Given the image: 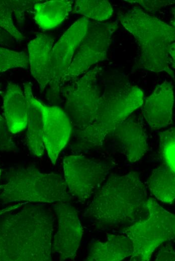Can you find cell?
<instances>
[{
  "label": "cell",
  "mask_w": 175,
  "mask_h": 261,
  "mask_svg": "<svg viewBox=\"0 0 175 261\" xmlns=\"http://www.w3.org/2000/svg\"><path fill=\"white\" fill-rule=\"evenodd\" d=\"M14 13L18 23L22 22L24 19V12L26 9L33 6L34 1H8Z\"/></svg>",
  "instance_id": "obj_26"
},
{
  "label": "cell",
  "mask_w": 175,
  "mask_h": 261,
  "mask_svg": "<svg viewBox=\"0 0 175 261\" xmlns=\"http://www.w3.org/2000/svg\"><path fill=\"white\" fill-rule=\"evenodd\" d=\"M43 118L44 145L52 163L55 164L70 139L72 124L65 112L56 106L43 104Z\"/></svg>",
  "instance_id": "obj_12"
},
{
  "label": "cell",
  "mask_w": 175,
  "mask_h": 261,
  "mask_svg": "<svg viewBox=\"0 0 175 261\" xmlns=\"http://www.w3.org/2000/svg\"><path fill=\"white\" fill-rule=\"evenodd\" d=\"M130 3H137L146 10L153 13L156 11L159 8L174 3V1H126Z\"/></svg>",
  "instance_id": "obj_27"
},
{
  "label": "cell",
  "mask_w": 175,
  "mask_h": 261,
  "mask_svg": "<svg viewBox=\"0 0 175 261\" xmlns=\"http://www.w3.org/2000/svg\"><path fill=\"white\" fill-rule=\"evenodd\" d=\"M5 119L0 115V151H15L17 146L8 133Z\"/></svg>",
  "instance_id": "obj_25"
},
{
  "label": "cell",
  "mask_w": 175,
  "mask_h": 261,
  "mask_svg": "<svg viewBox=\"0 0 175 261\" xmlns=\"http://www.w3.org/2000/svg\"><path fill=\"white\" fill-rule=\"evenodd\" d=\"M132 240L126 235L110 234L105 241H96L91 245L85 260L118 261L131 256Z\"/></svg>",
  "instance_id": "obj_18"
},
{
  "label": "cell",
  "mask_w": 175,
  "mask_h": 261,
  "mask_svg": "<svg viewBox=\"0 0 175 261\" xmlns=\"http://www.w3.org/2000/svg\"><path fill=\"white\" fill-rule=\"evenodd\" d=\"M174 251L172 247L166 246L160 249L156 260H174Z\"/></svg>",
  "instance_id": "obj_28"
},
{
  "label": "cell",
  "mask_w": 175,
  "mask_h": 261,
  "mask_svg": "<svg viewBox=\"0 0 175 261\" xmlns=\"http://www.w3.org/2000/svg\"><path fill=\"white\" fill-rule=\"evenodd\" d=\"M74 10L75 13L98 21L109 19L113 13L110 3L105 0H77Z\"/></svg>",
  "instance_id": "obj_21"
},
{
  "label": "cell",
  "mask_w": 175,
  "mask_h": 261,
  "mask_svg": "<svg viewBox=\"0 0 175 261\" xmlns=\"http://www.w3.org/2000/svg\"><path fill=\"white\" fill-rule=\"evenodd\" d=\"M58 220V230L52 243V253L60 260L75 258L79 246L83 229L77 211L69 203L60 202L53 205Z\"/></svg>",
  "instance_id": "obj_11"
},
{
  "label": "cell",
  "mask_w": 175,
  "mask_h": 261,
  "mask_svg": "<svg viewBox=\"0 0 175 261\" xmlns=\"http://www.w3.org/2000/svg\"><path fill=\"white\" fill-rule=\"evenodd\" d=\"M72 2L57 0L35 3L34 7L36 23L44 30L57 27L71 12Z\"/></svg>",
  "instance_id": "obj_19"
},
{
  "label": "cell",
  "mask_w": 175,
  "mask_h": 261,
  "mask_svg": "<svg viewBox=\"0 0 175 261\" xmlns=\"http://www.w3.org/2000/svg\"><path fill=\"white\" fill-rule=\"evenodd\" d=\"M121 143L128 161L132 163L140 160L146 154L148 145L141 124L133 119H126L113 132Z\"/></svg>",
  "instance_id": "obj_15"
},
{
  "label": "cell",
  "mask_w": 175,
  "mask_h": 261,
  "mask_svg": "<svg viewBox=\"0 0 175 261\" xmlns=\"http://www.w3.org/2000/svg\"><path fill=\"white\" fill-rule=\"evenodd\" d=\"M146 207L147 218L136 222L123 231L133 243L131 260H149L158 246L174 237V215L152 198L147 199Z\"/></svg>",
  "instance_id": "obj_7"
},
{
  "label": "cell",
  "mask_w": 175,
  "mask_h": 261,
  "mask_svg": "<svg viewBox=\"0 0 175 261\" xmlns=\"http://www.w3.org/2000/svg\"><path fill=\"white\" fill-rule=\"evenodd\" d=\"M54 39L45 34H38L28 45L29 62L33 77L43 92L52 78L51 54Z\"/></svg>",
  "instance_id": "obj_14"
},
{
  "label": "cell",
  "mask_w": 175,
  "mask_h": 261,
  "mask_svg": "<svg viewBox=\"0 0 175 261\" xmlns=\"http://www.w3.org/2000/svg\"><path fill=\"white\" fill-rule=\"evenodd\" d=\"M63 164L69 192L82 202L89 198L105 180L112 167L105 161L82 155L65 156Z\"/></svg>",
  "instance_id": "obj_8"
},
{
  "label": "cell",
  "mask_w": 175,
  "mask_h": 261,
  "mask_svg": "<svg viewBox=\"0 0 175 261\" xmlns=\"http://www.w3.org/2000/svg\"><path fill=\"white\" fill-rule=\"evenodd\" d=\"M22 205H23V203H19V204L15 205L13 206H9L8 207L5 208L2 210H0V216L2 215H3L8 212L13 211V210H15L16 209H17V208L20 207Z\"/></svg>",
  "instance_id": "obj_29"
},
{
  "label": "cell",
  "mask_w": 175,
  "mask_h": 261,
  "mask_svg": "<svg viewBox=\"0 0 175 261\" xmlns=\"http://www.w3.org/2000/svg\"><path fill=\"white\" fill-rule=\"evenodd\" d=\"M118 27L116 22L91 21L87 33L76 50L65 75L64 85L85 73L94 64L106 59L112 36Z\"/></svg>",
  "instance_id": "obj_9"
},
{
  "label": "cell",
  "mask_w": 175,
  "mask_h": 261,
  "mask_svg": "<svg viewBox=\"0 0 175 261\" xmlns=\"http://www.w3.org/2000/svg\"><path fill=\"white\" fill-rule=\"evenodd\" d=\"M29 66L28 56L24 51H15L0 47V73L16 68L27 69Z\"/></svg>",
  "instance_id": "obj_22"
},
{
  "label": "cell",
  "mask_w": 175,
  "mask_h": 261,
  "mask_svg": "<svg viewBox=\"0 0 175 261\" xmlns=\"http://www.w3.org/2000/svg\"><path fill=\"white\" fill-rule=\"evenodd\" d=\"M174 133V128L171 127L159 133V150L161 156L164 163L173 171H175Z\"/></svg>",
  "instance_id": "obj_23"
},
{
  "label": "cell",
  "mask_w": 175,
  "mask_h": 261,
  "mask_svg": "<svg viewBox=\"0 0 175 261\" xmlns=\"http://www.w3.org/2000/svg\"><path fill=\"white\" fill-rule=\"evenodd\" d=\"M90 22L84 17L78 19L53 46L52 78L47 93L51 98L58 99L59 97L65 75L76 50L87 33Z\"/></svg>",
  "instance_id": "obj_10"
},
{
  "label": "cell",
  "mask_w": 175,
  "mask_h": 261,
  "mask_svg": "<svg viewBox=\"0 0 175 261\" xmlns=\"http://www.w3.org/2000/svg\"><path fill=\"white\" fill-rule=\"evenodd\" d=\"M125 29L137 41L140 50L136 66L153 72L165 71L174 77V27L134 7L119 14Z\"/></svg>",
  "instance_id": "obj_3"
},
{
  "label": "cell",
  "mask_w": 175,
  "mask_h": 261,
  "mask_svg": "<svg viewBox=\"0 0 175 261\" xmlns=\"http://www.w3.org/2000/svg\"><path fill=\"white\" fill-rule=\"evenodd\" d=\"M2 83L0 82V92L2 90Z\"/></svg>",
  "instance_id": "obj_30"
},
{
  "label": "cell",
  "mask_w": 175,
  "mask_h": 261,
  "mask_svg": "<svg viewBox=\"0 0 175 261\" xmlns=\"http://www.w3.org/2000/svg\"><path fill=\"white\" fill-rule=\"evenodd\" d=\"M24 95L28 105L27 143L30 152L37 157L43 155L45 147L43 140V104L33 95L31 84H24Z\"/></svg>",
  "instance_id": "obj_17"
},
{
  "label": "cell",
  "mask_w": 175,
  "mask_h": 261,
  "mask_svg": "<svg viewBox=\"0 0 175 261\" xmlns=\"http://www.w3.org/2000/svg\"><path fill=\"white\" fill-rule=\"evenodd\" d=\"M143 102V92L137 86L118 83L106 87L94 124L79 141L71 145L72 151L84 153L102 146L106 137Z\"/></svg>",
  "instance_id": "obj_4"
},
{
  "label": "cell",
  "mask_w": 175,
  "mask_h": 261,
  "mask_svg": "<svg viewBox=\"0 0 175 261\" xmlns=\"http://www.w3.org/2000/svg\"><path fill=\"white\" fill-rule=\"evenodd\" d=\"M102 70L96 67L80 77L70 81L61 88L65 113L73 129L71 144L79 141L92 127L97 117L103 94L99 84Z\"/></svg>",
  "instance_id": "obj_6"
},
{
  "label": "cell",
  "mask_w": 175,
  "mask_h": 261,
  "mask_svg": "<svg viewBox=\"0 0 175 261\" xmlns=\"http://www.w3.org/2000/svg\"><path fill=\"white\" fill-rule=\"evenodd\" d=\"M151 193L158 200L171 204L175 198V171L163 163L154 169L147 181Z\"/></svg>",
  "instance_id": "obj_20"
},
{
  "label": "cell",
  "mask_w": 175,
  "mask_h": 261,
  "mask_svg": "<svg viewBox=\"0 0 175 261\" xmlns=\"http://www.w3.org/2000/svg\"><path fill=\"white\" fill-rule=\"evenodd\" d=\"M147 200L146 188L138 172L112 175L96 192L84 215L104 225L132 222L147 210Z\"/></svg>",
  "instance_id": "obj_2"
},
{
  "label": "cell",
  "mask_w": 175,
  "mask_h": 261,
  "mask_svg": "<svg viewBox=\"0 0 175 261\" xmlns=\"http://www.w3.org/2000/svg\"><path fill=\"white\" fill-rule=\"evenodd\" d=\"M54 218L42 205H29L0 219V261L52 260Z\"/></svg>",
  "instance_id": "obj_1"
},
{
  "label": "cell",
  "mask_w": 175,
  "mask_h": 261,
  "mask_svg": "<svg viewBox=\"0 0 175 261\" xmlns=\"http://www.w3.org/2000/svg\"><path fill=\"white\" fill-rule=\"evenodd\" d=\"M173 101V86L168 81L158 85L146 98L143 103L142 113L151 128L159 129L171 123Z\"/></svg>",
  "instance_id": "obj_13"
},
{
  "label": "cell",
  "mask_w": 175,
  "mask_h": 261,
  "mask_svg": "<svg viewBox=\"0 0 175 261\" xmlns=\"http://www.w3.org/2000/svg\"><path fill=\"white\" fill-rule=\"evenodd\" d=\"M0 194L4 203L21 201L66 202L72 197L64 179L55 173H43L34 166L10 170Z\"/></svg>",
  "instance_id": "obj_5"
},
{
  "label": "cell",
  "mask_w": 175,
  "mask_h": 261,
  "mask_svg": "<svg viewBox=\"0 0 175 261\" xmlns=\"http://www.w3.org/2000/svg\"><path fill=\"white\" fill-rule=\"evenodd\" d=\"M12 13L9 1H0V28L9 33L16 41H23L25 37L15 26Z\"/></svg>",
  "instance_id": "obj_24"
},
{
  "label": "cell",
  "mask_w": 175,
  "mask_h": 261,
  "mask_svg": "<svg viewBox=\"0 0 175 261\" xmlns=\"http://www.w3.org/2000/svg\"><path fill=\"white\" fill-rule=\"evenodd\" d=\"M1 172H2V171H1V169H0V177H1ZM1 187H0V189H1Z\"/></svg>",
  "instance_id": "obj_31"
},
{
  "label": "cell",
  "mask_w": 175,
  "mask_h": 261,
  "mask_svg": "<svg viewBox=\"0 0 175 261\" xmlns=\"http://www.w3.org/2000/svg\"><path fill=\"white\" fill-rule=\"evenodd\" d=\"M3 109L9 132H21L28 124V105L24 94L20 86L9 83L3 95Z\"/></svg>",
  "instance_id": "obj_16"
}]
</instances>
